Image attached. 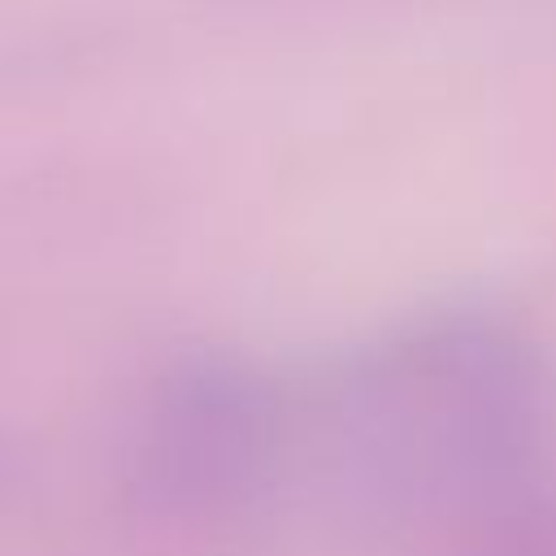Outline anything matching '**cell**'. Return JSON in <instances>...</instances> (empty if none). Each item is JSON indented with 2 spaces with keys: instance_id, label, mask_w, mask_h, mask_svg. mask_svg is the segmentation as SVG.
Wrapping results in <instances>:
<instances>
[{
  "instance_id": "1",
  "label": "cell",
  "mask_w": 556,
  "mask_h": 556,
  "mask_svg": "<svg viewBox=\"0 0 556 556\" xmlns=\"http://www.w3.org/2000/svg\"><path fill=\"white\" fill-rule=\"evenodd\" d=\"M278 452V400L252 369L208 361L174 374L143 426L139 473L169 508H222L256 486Z\"/></svg>"
}]
</instances>
